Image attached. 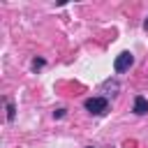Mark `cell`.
Wrapping results in <instances>:
<instances>
[{"instance_id":"6da1fadb","label":"cell","mask_w":148,"mask_h":148,"mask_svg":"<svg viewBox=\"0 0 148 148\" xmlns=\"http://www.w3.org/2000/svg\"><path fill=\"white\" fill-rule=\"evenodd\" d=\"M83 106H86L88 113L102 116V113H106V109H109V99H106V97H88Z\"/></svg>"},{"instance_id":"7a4b0ae2","label":"cell","mask_w":148,"mask_h":148,"mask_svg":"<svg viewBox=\"0 0 148 148\" xmlns=\"http://www.w3.org/2000/svg\"><path fill=\"white\" fill-rule=\"evenodd\" d=\"M134 65V56L130 53V51H123L116 60H113V69L118 72V74H123V72H127L130 67Z\"/></svg>"},{"instance_id":"3957f363","label":"cell","mask_w":148,"mask_h":148,"mask_svg":"<svg viewBox=\"0 0 148 148\" xmlns=\"http://www.w3.org/2000/svg\"><path fill=\"white\" fill-rule=\"evenodd\" d=\"M134 113H139V116L148 113V99L146 97H141V95L134 97Z\"/></svg>"},{"instance_id":"277c9868","label":"cell","mask_w":148,"mask_h":148,"mask_svg":"<svg viewBox=\"0 0 148 148\" xmlns=\"http://www.w3.org/2000/svg\"><path fill=\"white\" fill-rule=\"evenodd\" d=\"M14 111H16V109H14V104H12V102H7V120H14Z\"/></svg>"},{"instance_id":"5b68a950","label":"cell","mask_w":148,"mask_h":148,"mask_svg":"<svg viewBox=\"0 0 148 148\" xmlns=\"http://www.w3.org/2000/svg\"><path fill=\"white\" fill-rule=\"evenodd\" d=\"M39 67H44V60H32V69H39Z\"/></svg>"},{"instance_id":"8992f818","label":"cell","mask_w":148,"mask_h":148,"mask_svg":"<svg viewBox=\"0 0 148 148\" xmlns=\"http://www.w3.org/2000/svg\"><path fill=\"white\" fill-rule=\"evenodd\" d=\"M53 116H56V118H62V116H65V109H58V111H53Z\"/></svg>"},{"instance_id":"52a82bcc","label":"cell","mask_w":148,"mask_h":148,"mask_svg":"<svg viewBox=\"0 0 148 148\" xmlns=\"http://www.w3.org/2000/svg\"><path fill=\"white\" fill-rule=\"evenodd\" d=\"M143 30H148V18H146V21H143Z\"/></svg>"},{"instance_id":"ba28073f","label":"cell","mask_w":148,"mask_h":148,"mask_svg":"<svg viewBox=\"0 0 148 148\" xmlns=\"http://www.w3.org/2000/svg\"><path fill=\"white\" fill-rule=\"evenodd\" d=\"M88 148H92V146H88Z\"/></svg>"}]
</instances>
